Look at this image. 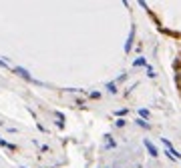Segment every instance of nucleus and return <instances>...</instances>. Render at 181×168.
Masks as SVG:
<instances>
[{
	"instance_id": "obj_4",
	"label": "nucleus",
	"mask_w": 181,
	"mask_h": 168,
	"mask_svg": "<svg viewBox=\"0 0 181 168\" xmlns=\"http://www.w3.org/2000/svg\"><path fill=\"white\" fill-rule=\"evenodd\" d=\"M107 90H109L111 94H115V92H117V86H115V82H109V84H107Z\"/></svg>"
},
{
	"instance_id": "obj_8",
	"label": "nucleus",
	"mask_w": 181,
	"mask_h": 168,
	"mask_svg": "<svg viewBox=\"0 0 181 168\" xmlns=\"http://www.w3.org/2000/svg\"><path fill=\"white\" fill-rule=\"evenodd\" d=\"M139 114H141L143 118H147V116H149V110H145V108H143V110H139Z\"/></svg>"
},
{
	"instance_id": "obj_1",
	"label": "nucleus",
	"mask_w": 181,
	"mask_h": 168,
	"mask_svg": "<svg viewBox=\"0 0 181 168\" xmlns=\"http://www.w3.org/2000/svg\"><path fill=\"white\" fill-rule=\"evenodd\" d=\"M133 38H135V26H131L129 38H127V44H125V52H131V46H133Z\"/></svg>"
},
{
	"instance_id": "obj_7",
	"label": "nucleus",
	"mask_w": 181,
	"mask_h": 168,
	"mask_svg": "<svg viewBox=\"0 0 181 168\" xmlns=\"http://www.w3.org/2000/svg\"><path fill=\"white\" fill-rule=\"evenodd\" d=\"M147 76H151V78L155 76V72H153V68H151V66H147Z\"/></svg>"
},
{
	"instance_id": "obj_5",
	"label": "nucleus",
	"mask_w": 181,
	"mask_h": 168,
	"mask_svg": "<svg viewBox=\"0 0 181 168\" xmlns=\"http://www.w3.org/2000/svg\"><path fill=\"white\" fill-rule=\"evenodd\" d=\"M137 124H139V126H143L145 130H149V124H147V120H143V118H137Z\"/></svg>"
},
{
	"instance_id": "obj_3",
	"label": "nucleus",
	"mask_w": 181,
	"mask_h": 168,
	"mask_svg": "<svg viewBox=\"0 0 181 168\" xmlns=\"http://www.w3.org/2000/svg\"><path fill=\"white\" fill-rule=\"evenodd\" d=\"M145 148L149 150V154H151V156H157V154H159V152H157V148L151 144V140H145Z\"/></svg>"
},
{
	"instance_id": "obj_6",
	"label": "nucleus",
	"mask_w": 181,
	"mask_h": 168,
	"mask_svg": "<svg viewBox=\"0 0 181 168\" xmlns=\"http://www.w3.org/2000/svg\"><path fill=\"white\" fill-rule=\"evenodd\" d=\"M133 64H135V66H145L147 62H145V58H137V60L133 62Z\"/></svg>"
},
{
	"instance_id": "obj_2",
	"label": "nucleus",
	"mask_w": 181,
	"mask_h": 168,
	"mask_svg": "<svg viewBox=\"0 0 181 168\" xmlns=\"http://www.w3.org/2000/svg\"><path fill=\"white\" fill-rule=\"evenodd\" d=\"M14 72H16L18 76H22V78L30 80V74H28V70H24V68H20V66H16V68H14Z\"/></svg>"
}]
</instances>
